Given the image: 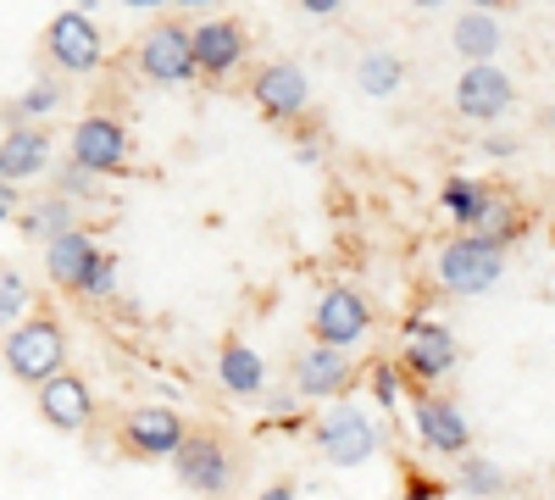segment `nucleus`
Wrapping results in <instances>:
<instances>
[{
    "label": "nucleus",
    "instance_id": "obj_1",
    "mask_svg": "<svg viewBox=\"0 0 555 500\" xmlns=\"http://www.w3.org/2000/svg\"><path fill=\"white\" fill-rule=\"evenodd\" d=\"M0 361H7V373L17 384H51L56 373H67V329H62V317L51 311H34L23 317V323L0 339Z\"/></svg>",
    "mask_w": 555,
    "mask_h": 500
},
{
    "label": "nucleus",
    "instance_id": "obj_2",
    "mask_svg": "<svg viewBox=\"0 0 555 500\" xmlns=\"http://www.w3.org/2000/svg\"><path fill=\"white\" fill-rule=\"evenodd\" d=\"M434 279L444 295L455 300H473L483 290H494L505 279V251L494 240H478V234H450L439 245V261H434Z\"/></svg>",
    "mask_w": 555,
    "mask_h": 500
},
{
    "label": "nucleus",
    "instance_id": "obj_3",
    "mask_svg": "<svg viewBox=\"0 0 555 500\" xmlns=\"http://www.w3.org/2000/svg\"><path fill=\"white\" fill-rule=\"evenodd\" d=\"M172 473L183 489H195L201 500H222L228 489H234V473H240V457L234 445H228L217 428H190L172 457Z\"/></svg>",
    "mask_w": 555,
    "mask_h": 500
},
{
    "label": "nucleus",
    "instance_id": "obj_4",
    "mask_svg": "<svg viewBox=\"0 0 555 500\" xmlns=\"http://www.w3.org/2000/svg\"><path fill=\"white\" fill-rule=\"evenodd\" d=\"M455 361H461V345L444 323H434V317H405V345L395 356V368H400V379L416 384V395L439 389L455 373Z\"/></svg>",
    "mask_w": 555,
    "mask_h": 500
},
{
    "label": "nucleus",
    "instance_id": "obj_5",
    "mask_svg": "<svg viewBox=\"0 0 555 500\" xmlns=\"http://www.w3.org/2000/svg\"><path fill=\"white\" fill-rule=\"evenodd\" d=\"M67 162L83 167L89 178H117V172H128V162H133V133H128V123L112 117V112L78 117V123H73V140H67Z\"/></svg>",
    "mask_w": 555,
    "mask_h": 500
},
{
    "label": "nucleus",
    "instance_id": "obj_6",
    "mask_svg": "<svg viewBox=\"0 0 555 500\" xmlns=\"http://www.w3.org/2000/svg\"><path fill=\"white\" fill-rule=\"evenodd\" d=\"M311 439L322 450V462H334V467H361V462L378 457V428L356 400H334L328 412L317 418Z\"/></svg>",
    "mask_w": 555,
    "mask_h": 500
},
{
    "label": "nucleus",
    "instance_id": "obj_7",
    "mask_svg": "<svg viewBox=\"0 0 555 500\" xmlns=\"http://www.w3.org/2000/svg\"><path fill=\"white\" fill-rule=\"evenodd\" d=\"M44 62L56 67V78H83V73H95L106 62V39L95 28V17H89L83 7L78 12H56L51 28H44Z\"/></svg>",
    "mask_w": 555,
    "mask_h": 500
},
{
    "label": "nucleus",
    "instance_id": "obj_8",
    "mask_svg": "<svg viewBox=\"0 0 555 500\" xmlns=\"http://www.w3.org/2000/svg\"><path fill=\"white\" fill-rule=\"evenodd\" d=\"M373 334V300H366L356 284H328L311 306V345L328 350H350Z\"/></svg>",
    "mask_w": 555,
    "mask_h": 500
},
{
    "label": "nucleus",
    "instance_id": "obj_9",
    "mask_svg": "<svg viewBox=\"0 0 555 500\" xmlns=\"http://www.w3.org/2000/svg\"><path fill=\"white\" fill-rule=\"evenodd\" d=\"M250 101L272 123H306L311 117V78H306L300 62L272 56V62H261L250 73Z\"/></svg>",
    "mask_w": 555,
    "mask_h": 500
},
{
    "label": "nucleus",
    "instance_id": "obj_10",
    "mask_svg": "<svg viewBox=\"0 0 555 500\" xmlns=\"http://www.w3.org/2000/svg\"><path fill=\"white\" fill-rule=\"evenodd\" d=\"M133 67L151 84H190L195 78V51H190V23L183 17H162L156 28L139 34L133 44Z\"/></svg>",
    "mask_w": 555,
    "mask_h": 500
},
{
    "label": "nucleus",
    "instance_id": "obj_11",
    "mask_svg": "<svg viewBox=\"0 0 555 500\" xmlns=\"http://www.w3.org/2000/svg\"><path fill=\"white\" fill-rule=\"evenodd\" d=\"M411 434L423 439L434 457H473V428L467 412L455 406V395L444 389H423L411 395Z\"/></svg>",
    "mask_w": 555,
    "mask_h": 500
},
{
    "label": "nucleus",
    "instance_id": "obj_12",
    "mask_svg": "<svg viewBox=\"0 0 555 500\" xmlns=\"http://www.w3.org/2000/svg\"><path fill=\"white\" fill-rule=\"evenodd\" d=\"M190 51H195L201 78H234L250 56V34L240 17H206L190 28Z\"/></svg>",
    "mask_w": 555,
    "mask_h": 500
},
{
    "label": "nucleus",
    "instance_id": "obj_13",
    "mask_svg": "<svg viewBox=\"0 0 555 500\" xmlns=\"http://www.w3.org/2000/svg\"><path fill=\"white\" fill-rule=\"evenodd\" d=\"M183 434H190V423H183L172 406H133L122 418V450L139 462H172Z\"/></svg>",
    "mask_w": 555,
    "mask_h": 500
},
{
    "label": "nucleus",
    "instance_id": "obj_14",
    "mask_svg": "<svg viewBox=\"0 0 555 500\" xmlns=\"http://www.w3.org/2000/svg\"><path fill=\"white\" fill-rule=\"evenodd\" d=\"M39 400V418L51 423L56 434H83L89 423H95V412H101V400H95V389H89V379H78L73 368L67 373H56L51 384H39L34 389Z\"/></svg>",
    "mask_w": 555,
    "mask_h": 500
},
{
    "label": "nucleus",
    "instance_id": "obj_15",
    "mask_svg": "<svg viewBox=\"0 0 555 500\" xmlns=\"http://www.w3.org/2000/svg\"><path fill=\"white\" fill-rule=\"evenodd\" d=\"M512 106H517L512 73H500V67H461V78H455V112L467 123H494Z\"/></svg>",
    "mask_w": 555,
    "mask_h": 500
},
{
    "label": "nucleus",
    "instance_id": "obj_16",
    "mask_svg": "<svg viewBox=\"0 0 555 500\" xmlns=\"http://www.w3.org/2000/svg\"><path fill=\"white\" fill-rule=\"evenodd\" d=\"M356 384V356L350 350H328V345H306L295 356V389L306 400H345Z\"/></svg>",
    "mask_w": 555,
    "mask_h": 500
},
{
    "label": "nucleus",
    "instance_id": "obj_17",
    "mask_svg": "<svg viewBox=\"0 0 555 500\" xmlns=\"http://www.w3.org/2000/svg\"><path fill=\"white\" fill-rule=\"evenodd\" d=\"M95 256H101L95 234H89L83 222H78V229H67L62 240L44 245V272H51V284H56V290L78 295V284H83V272L95 267Z\"/></svg>",
    "mask_w": 555,
    "mask_h": 500
},
{
    "label": "nucleus",
    "instance_id": "obj_18",
    "mask_svg": "<svg viewBox=\"0 0 555 500\" xmlns=\"http://www.w3.org/2000/svg\"><path fill=\"white\" fill-rule=\"evenodd\" d=\"M44 167H51V133L39 123L7 128V140H0V178H7L12 190H23V178H39Z\"/></svg>",
    "mask_w": 555,
    "mask_h": 500
},
{
    "label": "nucleus",
    "instance_id": "obj_19",
    "mask_svg": "<svg viewBox=\"0 0 555 500\" xmlns=\"http://www.w3.org/2000/svg\"><path fill=\"white\" fill-rule=\"evenodd\" d=\"M450 39H455V51H461V62H467V67H494L500 44H505V28H500L494 12L473 7V12H461V17H455Z\"/></svg>",
    "mask_w": 555,
    "mask_h": 500
},
{
    "label": "nucleus",
    "instance_id": "obj_20",
    "mask_svg": "<svg viewBox=\"0 0 555 500\" xmlns=\"http://www.w3.org/2000/svg\"><path fill=\"white\" fill-rule=\"evenodd\" d=\"M217 379H222V389L228 395H261L267 389V361L256 356V345H245V339H234L228 334L222 345H217Z\"/></svg>",
    "mask_w": 555,
    "mask_h": 500
},
{
    "label": "nucleus",
    "instance_id": "obj_21",
    "mask_svg": "<svg viewBox=\"0 0 555 500\" xmlns=\"http://www.w3.org/2000/svg\"><path fill=\"white\" fill-rule=\"evenodd\" d=\"M17 229H23V240L51 245V240H62L67 229H78V211H73L62 195H44V201H34V206L17 211Z\"/></svg>",
    "mask_w": 555,
    "mask_h": 500
},
{
    "label": "nucleus",
    "instance_id": "obj_22",
    "mask_svg": "<svg viewBox=\"0 0 555 500\" xmlns=\"http://www.w3.org/2000/svg\"><path fill=\"white\" fill-rule=\"evenodd\" d=\"M400 84H405V62H400L395 51H366V56L356 62V89H361V95L389 101Z\"/></svg>",
    "mask_w": 555,
    "mask_h": 500
},
{
    "label": "nucleus",
    "instance_id": "obj_23",
    "mask_svg": "<svg viewBox=\"0 0 555 500\" xmlns=\"http://www.w3.org/2000/svg\"><path fill=\"white\" fill-rule=\"evenodd\" d=\"M478 240H494L500 251H512V240L522 234V206L512 201V195H500V190H489V201H483V217H478V229H473Z\"/></svg>",
    "mask_w": 555,
    "mask_h": 500
},
{
    "label": "nucleus",
    "instance_id": "obj_24",
    "mask_svg": "<svg viewBox=\"0 0 555 500\" xmlns=\"http://www.w3.org/2000/svg\"><path fill=\"white\" fill-rule=\"evenodd\" d=\"M483 201H489V190L478 184V178H444V190H439V206L450 211V222H461V234L478 229Z\"/></svg>",
    "mask_w": 555,
    "mask_h": 500
},
{
    "label": "nucleus",
    "instance_id": "obj_25",
    "mask_svg": "<svg viewBox=\"0 0 555 500\" xmlns=\"http://www.w3.org/2000/svg\"><path fill=\"white\" fill-rule=\"evenodd\" d=\"M62 101H67V84L62 78H39L34 89H23V95L7 106V123L12 128H34V117H51Z\"/></svg>",
    "mask_w": 555,
    "mask_h": 500
},
{
    "label": "nucleus",
    "instance_id": "obj_26",
    "mask_svg": "<svg viewBox=\"0 0 555 500\" xmlns=\"http://www.w3.org/2000/svg\"><path fill=\"white\" fill-rule=\"evenodd\" d=\"M23 317H34V284L23 279L17 267H0V329H17Z\"/></svg>",
    "mask_w": 555,
    "mask_h": 500
},
{
    "label": "nucleus",
    "instance_id": "obj_27",
    "mask_svg": "<svg viewBox=\"0 0 555 500\" xmlns=\"http://www.w3.org/2000/svg\"><path fill=\"white\" fill-rule=\"evenodd\" d=\"M461 489L478 495V500H494L500 489H512V478H505V467L489 462V457H461Z\"/></svg>",
    "mask_w": 555,
    "mask_h": 500
},
{
    "label": "nucleus",
    "instance_id": "obj_28",
    "mask_svg": "<svg viewBox=\"0 0 555 500\" xmlns=\"http://www.w3.org/2000/svg\"><path fill=\"white\" fill-rule=\"evenodd\" d=\"M51 195H62L67 206H78V201H101V184H95V178H89L83 167L62 162V172H56V184H51Z\"/></svg>",
    "mask_w": 555,
    "mask_h": 500
},
{
    "label": "nucleus",
    "instance_id": "obj_29",
    "mask_svg": "<svg viewBox=\"0 0 555 500\" xmlns=\"http://www.w3.org/2000/svg\"><path fill=\"white\" fill-rule=\"evenodd\" d=\"M112 290H117V256H112V251H101V256H95V267L83 272L78 295H83V300H112Z\"/></svg>",
    "mask_w": 555,
    "mask_h": 500
},
{
    "label": "nucleus",
    "instance_id": "obj_30",
    "mask_svg": "<svg viewBox=\"0 0 555 500\" xmlns=\"http://www.w3.org/2000/svg\"><path fill=\"white\" fill-rule=\"evenodd\" d=\"M366 384H373V395H378V406H384V412H395V406H400V368H395L389 356L366 368Z\"/></svg>",
    "mask_w": 555,
    "mask_h": 500
},
{
    "label": "nucleus",
    "instance_id": "obj_31",
    "mask_svg": "<svg viewBox=\"0 0 555 500\" xmlns=\"http://www.w3.org/2000/svg\"><path fill=\"white\" fill-rule=\"evenodd\" d=\"M405 500H444V484H439V478H423V473H411V478H405Z\"/></svg>",
    "mask_w": 555,
    "mask_h": 500
},
{
    "label": "nucleus",
    "instance_id": "obj_32",
    "mask_svg": "<svg viewBox=\"0 0 555 500\" xmlns=\"http://www.w3.org/2000/svg\"><path fill=\"white\" fill-rule=\"evenodd\" d=\"M23 211V190H0V222H12Z\"/></svg>",
    "mask_w": 555,
    "mask_h": 500
},
{
    "label": "nucleus",
    "instance_id": "obj_33",
    "mask_svg": "<svg viewBox=\"0 0 555 500\" xmlns=\"http://www.w3.org/2000/svg\"><path fill=\"white\" fill-rule=\"evenodd\" d=\"M256 500H295V484H272V489H261Z\"/></svg>",
    "mask_w": 555,
    "mask_h": 500
},
{
    "label": "nucleus",
    "instance_id": "obj_34",
    "mask_svg": "<svg viewBox=\"0 0 555 500\" xmlns=\"http://www.w3.org/2000/svg\"><path fill=\"white\" fill-rule=\"evenodd\" d=\"M306 12L311 17H328V12H339V0H306Z\"/></svg>",
    "mask_w": 555,
    "mask_h": 500
},
{
    "label": "nucleus",
    "instance_id": "obj_35",
    "mask_svg": "<svg viewBox=\"0 0 555 500\" xmlns=\"http://www.w3.org/2000/svg\"><path fill=\"white\" fill-rule=\"evenodd\" d=\"M550 133H555V112H550Z\"/></svg>",
    "mask_w": 555,
    "mask_h": 500
},
{
    "label": "nucleus",
    "instance_id": "obj_36",
    "mask_svg": "<svg viewBox=\"0 0 555 500\" xmlns=\"http://www.w3.org/2000/svg\"><path fill=\"white\" fill-rule=\"evenodd\" d=\"M0 190H12V184H7V178H0Z\"/></svg>",
    "mask_w": 555,
    "mask_h": 500
}]
</instances>
